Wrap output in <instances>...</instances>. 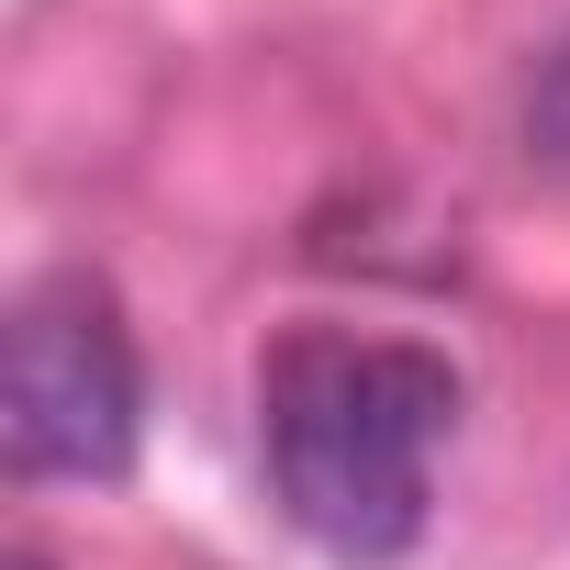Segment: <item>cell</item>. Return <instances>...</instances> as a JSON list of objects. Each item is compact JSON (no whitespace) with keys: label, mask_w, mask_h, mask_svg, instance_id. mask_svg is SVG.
I'll list each match as a JSON object with an SVG mask.
<instances>
[{"label":"cell","mask_w":570,"mask_h":570,"mask_svg":"<svg viewBox=\"0 0 570 570\" xmlns=\"http://www.w3.org/2000/svg\"><path fill=\"white\" fill-rule=\"evenodd\" d=\"M0 570H46V559H35V548H12V559H0Z\"/></svg>","instance_id":"3957f363"},{"label":"cell","mask_w":570,"mask_h":570,"mask_svg":"<svg viewBox=\"0 0 570 570\" xmlns=\"http://www.w3.org/2000/svg\"><path fill=\"white\" fill-rule=\"evenodd\" d=\"M146 425V370L112 279L46 268L0 325V448L23 481H124Z\"/></svg>","instance_id":"7a4b0ae2"},{"label":"cell","mask_w":570,"mask_h":570,"mask_svg":"<svg viewBox=\"0 0 570 570\" xmlns=\"http://www.w3.org/2000/svg\"><path fill=\"white\" fill-rule=\"evenodd\" d=\"M459 436V370L414 336L314 325L257 370V448L268 492L325 559L381 570L425 537L436 448Z\"/></svg>","instance_id":"6da1fadb"}]
</instances>
